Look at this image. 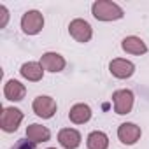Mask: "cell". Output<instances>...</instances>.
<instances>
[{"label":"cell","mask_w":149,"mask_h":149,"mask_svg":"<svg viewBox=\"0 0 149 149\" xmlns=\"http://www.w3.org/2000/svg\"><path fill=\"white\" fill-rule=\"evenodd\" d=\"M91 14L98 21H116L125 16V11L112 0H95L91 4Z\"/></svg>","instance_id":"obj_1"},{"label":"cell","mask_w":149,"mask_h":149,"mask_svg":"<svg viewBox=\"0 0 149 149\" xmlns=\"http://www.w3.org/2000/svg\"><path fill=\"white\" fill-rule=\"evenodd\" d=\"M142 137V130L140 126H137L135 123H121L118 126V139L121 140V144L125 146H133L140 140Z\"/></svg>","instance_id":"obj_7"},{"label":"cell","mask_w":149,"mask_h":149,"mask_svg":"<svg viewBox=\"0 0 149 149\" xmlns=\"http://www.w3.org/2000/svg\"><path fill=\"white\" fill-rule=\"evenodd\" d=\"M109 72L116 79H128L135 74V65L133 61L130 60H125V58H114L111 63H109Z\"/></svg>","instance_id":"obj_8"},{"label":"cell","mask_w":149,"mask_h":149,"mask_svg":"<svg viewBox=\"0 0 149 149\" xmlns=\"http://www.w3.org/2000/svg\"><path fill=\"white\" fill-rule=\"evenodd\" d=\"M44 28V16L40 11H26L23 16H21V30L23 33L26 35H37L40 33Z\"/></svg>","instance_id":"obj_3"},{"label":"cell","mask_w":149,"mask_h":149,"mask_svg":"<svg viewBox=\"0 0 149 149\" xmlns=\"http://www.w3.org/2000/svg\"><path fill=\"white\" fill-rule=\"evenodd\" d=\"M58 142L63 149H77L83 142V137L76 128H61L58 132Z\"/></svg>","instance_id":"obj_10"},{"label":"cell","mask_w":149,"mask_h":149,"mask_svg":"<svg viewBox=\"0 0 149 149\" xmlns=\"http://www.w3.org/2000/svg\"><path fill=\"white\" fill-rule=\"evenodd\" d=\"M86 147L88 149H107L109 147V137L102 130H95L88 135L86 139Z\"/></svg>","instance_id":"obj_16"},{"label":"cell","mask_w":149,"mask_h":149,"mask_svg":"<svg viewBox=\"0 0 149 149\" xmlns=\"http://www.w3.org/2000/svg\"><path fill=\"white\" fill-rule=\"evenodd\" d=\"M19 74L23 79H26L30 83H39L44 77V67L40 65V61H26L21 65Z\"/></svg>","instance_id":"obj_11"},{"label":"cell","mask_w":149,"mask_h":149,"mask_svg":"<svg viewBox=\"0 0 149 149\" xmlns=\"http://www.w3.org/2000/svg\"><path fill=\"white\" fill-rule=\"evenodd\" d=\"M47 149H56V147H47Z\"/></svg>","instance_id":"obj_19"},{"label":"cell","mask_w":149,"mask_h":149,"mask_svg":"<svg viewBox=\"0 0 149 149\" xmlns=\"http://www.w3.org/2000/svg\"><path fill=\"white\" fill-rule=\"evenodd\" d=\"M23 121V112L16 107H4L0 114V128L6 133H14Z\"/></svg>","instance_id":"obj_4"},{"label":"cell","mask_w":149,"mask_h":149,"mask_svg":"<svg viewBox=\"0 0 149 149\" xmlns=\"http://www.w3.org/2000/svg\"><path fill=\"white\" fill-rule=\"evenodd\" d=\"M121 49L125 53H128V54L137 56V54H146L147 53V44L137 35H128V37H125L121 40Z\"/></svg>","instance_id":"obj_13"},{"label":"cell","mask_w":149,"mask_h":149,"mask_svg":"<svg viewBox=\"0 0 149 149\" xmlns=\"http://www.w3.org/2000/svg\"><path fill=\"white\" fill-rule=\"evenodd\" d=\"M40 65L44 67V70L53 72V74H58V72H61L67 67V61H65V58L60 53L47 51V53H44L40 56Z\"/></svg>","instance_id":"obj_9"},{"label":"cell","mask_w":149,"mask_h":149,"mask_svg":"<svg viewBox=\"0 0 149 149\" xmlns=\"http://www.w3.org/2000/svg\"><path fill=\"white\" fill-rule=\"evenodd\" d=\"M68 33H70V37L76 40V42L86 44V42H90L91 37H93V28H91V25H90L86 19L76 18V19H72V21L68 23Z\"/></svg>","instance_id":"obj_2"},{"label":"cell","mask_w":149,"mask_h":149,"mask_svg":"<svg viewBox=\"0 0 149 149\" xmlns=\"http://www.w3.org/2000/svg\"><path fill=\"white\" fill-rule=\"evenodd\" d=\"M68 119L74 125H84L91 119V107L88 104H76L68 111Z\"/></svg>","instance_id":"obj_15"},{"label":"cell","mask_w":149,"mask_h":149,"mask_svg":"<svg viewBox=\"0 0 149 149\" xmlns=\"http://www.w3.org/2000/svg\"><path fill=\"white\" fill-rule=\"evenodd\" d=\"M32 109H33V112H35L39 118H42V119H51V118L56 114L58 105H56V100H54L53 97L39 95V97L33 98Z\"/></svg>","instance_id":"obj_5"},{"label":"cell","mask_w":149,"mask_h":149,"mask_svg":"<svg viewBox=\"0 0 149 149\" xmlns=\"http://www.w3.org/2000/svg\"><path fill=\"white\" fill-rule=\"evenodd\" d=\"M11 149H37V147H35V144H32L28 139H21V140H18Z\"/></svg>","instance_id":"obj_17"},{"label":"cell","mask_w":149,"mask_h":149,"mask_svg":"<svg viewBox=\"0 0 149 149\" xmlns=\"http://www.w3.org/2000/svg\"><path fill=\"white\" fill-rule=\"evenodd\" d=\"M0 14H2V23H0V28H4L9 21V11L6 6H0Z\"/></svg>","instance_id":"obj_18"},{"label":"cell","mask_w":149,"mask_h":149,"mask_svg":"<svg viewBox=\"0 0 149 149\" xmlns=\"http://www.w3.org/2000/svg\"><path fill=\"white\" fill-rule=\"evenodd\" d=\"M26 139L32 142V144H42V142H47L51 139V132L49 128L39 125V123H32L26 126Z\"/></svg>","instance_id":"obj_14"},{"label":"cell","mask_w":149,"mask_h":149,"mask_svg":"<svg viewBox=\"0 0 149 149\" xmlns=\"http://www.w3.org/2000/svg\"><path fill=\"white\" fill-rule=\"evenodd\" d=\"M135 97L130 90H116L112 93V104H114V112L119 116L130 114L133 109Z\"/></svg>","instance_id":"obj_6"},{"label":"cell","mask_w":149,"mask_h":149,"mask_svg":"<svg viewBox=\"0 0 149 149\" xmlns=\"http://www.w3.org/2000/svg\"><path fill=\"white\" fill-rule=\"evenodd\" d=\"M26 95V86L21 84L18 79H9L4 86V97L9 102H21Z\"/></svg>","instance_id":"obj_12"}]
</instances>
